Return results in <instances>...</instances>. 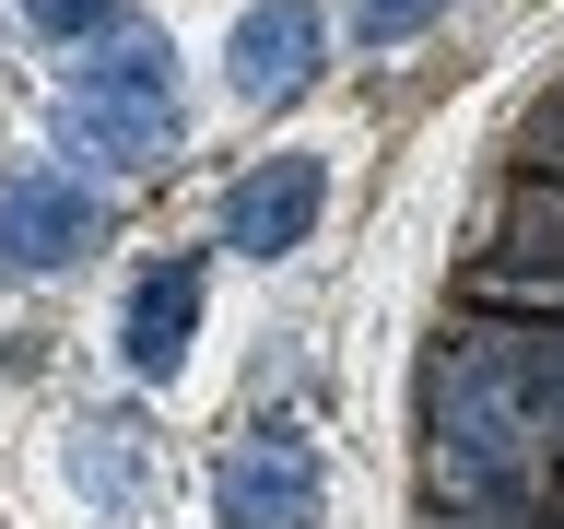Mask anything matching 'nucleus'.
Masks as SVG:
<instances>
[{"instance_id":"obj_4","label":"nucleus","mask_w":564,"mask_h":529,"mask_svg":"<svg viewBox=\"0 0 564 529\" xmlns=\"http://www.w3.org/2000/svg\"><path fill=\"white\" fill-rule=\"evenodd\" d=\"M317 506H329V483H317V458L294 435H259V447H236L212 471V518L224 529H317Z\"/></svg>"},{"instance_id":"obj_9","label":"nucleus","mask_w":564,"mask_h":529,"mask_svg":"<svg viewBox=\"0 0 564 529\" xmlns=\"http://www.w3.org/2000/svg\"><path fill=\"white\" fill-rule=\"evenodd\" d=\"M482 353H494V377H506V400H518L529 447L564 458V317L553 330H482Z\"/></svg>"},{"instance_id":"obj_2","label":"nucleus","mask_w":564,"mask_h":529,"mask_svg":"<svg viewBox=\"0 0 564 529\" xmlns=\"http://www.w3.org/2000/svg\"><path fill=\"white\" fill-rule=\"evenodd\" d=\"M176 130H188V95H176V60L153 35H118L106 60H70L59 83V141L106 153V165H165Z\"/></svg>"},{"instance_id":"obj_1","label":"nucleus","mask_w":564,"mask_h":529,"mask_svg":"<svg viewBox=\"0 0 564 529\" xmlns=\"http://www.w3.org/2000/svg\"><path fill=\"white\" fill-rule=\"evenodd\" d=\"M435 483L470 518H541V483H553V458L529 447V423H518L482 342L435 353Z\"/></svg>"},{"instance_id":"obj_3","label":"nucleus","mask_w":564,"mask_h":529,"mask_svg":"<svg viewBox=\"0 0 564 529\" xmlns=\"http://www.w3.org/2000/svg\"><path fill=\"white\" fill-rule=\"evenodd\" d=\"M317 201H329V165H317V153H271V165H247L236 188H224V247L294 259V247L317 236Z\"/></svg>"},{"instance_id":"obj_11","label":"nucleus","mask_w":564,"mask_h":529,"mask_svg":"<svg viewBox=\"0 0 564 529\" xmlns=\"http://www.w3.org/2000/svg\"><path fill=\"white\" fill-rule=\"evenodd\" d=\"M24 24H35V35H59V47H83V35L118 24V0H24Z\"/></svg>"},{"instance_id":"obj_8","label":"nucleus","mask_w":564,"mask_h":529,"mask_svg":"<svg viewBox=\"0 0 564 529\" xmlns=\"http://www.w3.org/2000/svg\"><path fill=\"white\" fill-rule=\"evenodd\" d=\"M188 330H200V259H153V271L130 282V317H118L130 377H176V365H188Z\"/></svg>"},{"instance_id":"obj_13","label":"nucleus","mask_w":564,"mask_h":529,"mask_svg":"<svg viewBox=\"0 0 564 529\" xmlns=\"http://www.w3.org/2000/svg\"><path fill=\"white\" fill-rule=\"evenodd\" d=\"M529 153H541V165H553V176H564V95H553V106H541V118H529Z\"/></svg>"},{"instance_id":"obj_5","label":"nucleus","mask_w":564,"mask_h":529,"mask_svg":"<svg viewBox=\"0 0 564 529\" xmlns=\"http://www.w3.org/2000/svg\"><path fill=\"white\" fill-rule=\"evenodd\" d=\"M470 294L482 306H553L564 317V176H541V188L506 201V247L470 271Z\"/></svg>"},{"instance_id":"obj_12","label":"nucleus","mask_w":564,"mask_h":529,"mask_svg":"<svg viewBox=\"0 0 564 529\" xmlns=\"http://www.w3.org/2000/svg\"><path fill=\"white\" fill-rule=\"evenodd\" d=\"M447 12V0H352V24H365V47H400V35H423Z\"/></svg>"},{"instance_id":"obj_7","label":"nucleus","mask_w":564,"mask_h":529,"mask_svg":"<svg viewBox=\"0 0 564 529\" xmlns=\"http://www.w3.org/2000/svg\"><path fill=\"white\" fill-rule=\"evenodd\" d=\"M83 247H95V201H83L70 176H47V165L0 176V259H12V271H59Z\"/></svg>"},{"instance_id":"obj_10","label":"nucleus","mask_w":564,"mask_h":529,"mask_svg":"<svg viewBox=\"0 0 564 529\" xmlns=\"http://www.w3.org/2000/svg\"><path fill=\"white\" fill-rule=\"evenodd\" d=\"M70 483L95 494L106 518H130V506H141V423H118V412L83 423V447H70Z\"/></svg>"},{"instance_id":"obj_6","label":"nucleus","mask_w":564,"mask_h":529,"mask_svg":"<svg viewBox=\"0 0 564 529\" xmlns=\"http://www.w3.org/2000/svg\"><path fill=\"white\" fill-rule=\"evenodd\" d=\"M224 60H236V95L247 106H294L317 83V60H329V12H317V0H259Z\"/></svg>"}]
</instances>
